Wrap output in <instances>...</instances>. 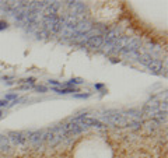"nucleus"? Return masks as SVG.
<instances>
[{
	"mask_svg": "<svg viewBox=\"0 0 168 158\" xmlns=\"http://www.w3.org/2000/svg\"><path fill=\"white\" fill-rule=\"evenodd\" d=\"M53 91H56L58 94H69V92H74V88H56L55 87Z\"/></svg>",
	"mask_w": 168,
	"mask_h": 158,
	"instance_id": "3",
	"label": "nucleus"
},
{
	"mask_svg": "<svg viewBox=\"0 0 168 158\" xmlns=\"http://www.w3.org/2000/svg\"><path fill=\"white\" fill-rule=\"evenodd\" d=\"M38 88V91H46V88L45 87H37Z\"/></svg>",
	"mask_w": 168,
	"mask_h": 158,
	"instance_id": "8",
	"label": "nucleus"
},
{
	"mask_svg": "<svg viewBox=\"0 0 168 158\" xmlns=\"http://www.w3.org/2000/svg\"><path fill=\"white\" fill-rule=\"evenodd\" d=\"M0 116H1V111H0Z\"/></svg>",
	"mask_w": 168,
	"mask_h": 158,
	"instance_id": "10",
	"label": "nucleus"
},
{
	"mask_svg": "<svg viewBox=\"0 0 168 158\" xmlns=\"http://www.w3.org/2000/svg\"><path fill=\"white\" fill-rule=\"evenodd\" d=\"M9 102L6 101V99H3V101H0V106H4V105H7Z\"/></svg>",
	"mask_w": 168,
	"mask_h": 158,
	"instance_id": "6",
	"label": "nucleus"
},
{
	"mask_svg": "<svg viewBox=\"0 0 168 158\" xmlns=\"http://www.w3.org/2000/svg\"><path fill=\"white\" fill-rule=\"evenodd\" d=\"M14 98H17V94H10L6 97V101H7V99H14Z\"/></svg>",
	"mask_w": 168,
	"mask_h": 158,
	"instance_id": "5",
	"label": "nucleus"
},
{
	"mask_svg": "<svg viewBox=\"0 0 168 158\" xmlns=\"http://www.w3.org/2000/svg\"><path fill=\"white\" fill-rule=\"evenodd\" d=\"M74 120H81V123L84 126H95V127H104V125L101 123L99 120L93 118H85V116H81L80 119H74Z\"/></svg>",
	"mask_w": 168,
	"mask_h": 158,
	"instance_id": "1",
	"label": "nucleus"
},
{
	"mask_svg": "<svg viewBox=\"0 0 168 158\" xmlns=\"http://www.w3.org/2000/svg\"><path fill=\"white\" fill-rule=\"evenodd\" d=\"M104 44V38L101 35H97V36H91L88 39V45L91 48H99L101 45Z\"/></svg>",
	"mask_w": 168,
	"mask_h": 158,
	"instance_id": "2",
	"label": "nucleus"
},
{
	"mask_svg": "<svg viewBox=\"0 0 168 158\" xmlns=\"http://www.w3.org/2000/svg\"><path fill=\"white\" fill-rule=\"evenodd\" d=\"M6 25H7V24H6V23H3V21H1V23H0V30H3V28H4V27H6Z\"/></svg>",
	"mask_w": 168,
	"mask_h": 158,
	"instance_id": "7",
	"label": "nucleus"
},
{
	"mask_svg": "<svg viewBox=\"0 0 168 158\" xmlns=\"http://www.w3.org/2000/svg\"><path fill=\"white\" fill-rule=\"evenodd\" d=\"M148 67H150V69H153V70H156V71H160V70L163 69V67H161V64L158 63V62H153V60H151V63H148Z\"/></svg>",
	"mask_w": 168,
	"mask_h": 158,
	"instance_id": "4",
	"label": "nucleus"
},
{
	"mask_svg": "<svg viewBox=\"0 0 168 158\" xmlns=\"http://www.w3.org/2000/svg\"><path fill=\"white\" fill-rule=\"evenodd\" d=\"M50 83H52L53 85H59V83H58V81H55V80H50Z\"/></svg>",
	"mask_w": 168,
	"mask_h": 158,
	"instance_id": "9",
	"label": "nucleus"
}]
</instances>
